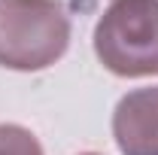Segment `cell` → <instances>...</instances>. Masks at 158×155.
<instances>
[{"label":"cell","mask_w":158,"mask_h":155,"mask_svg":"<svg viewBox=\"0 0 158 155\" xmlns=\"http://www.w3.org/2000/svg\"><path fill=\"white\" fill-rule=\"evenodd\" d=\"M70 46V19L58 0H0V67L46 70Z\"/></svg>","instance_id":"cell-1"},{"label":"cell","mask_w":158,"mask_h":155,"mask_svg":"<svg viewBox=\"0 0 158 155\" xmlns=\"http://www.w3.org/2000/svg\"><path fill=\"white\" fill-rule=\"evenodd\" d=\"M94 55L116 76H158V0H116L94 27Z\"/></svg>","instance_id":"cell-2"},{"label":"cell","mask_w":158,"mask_h":155,"mask_svg":"<svg viewBox=\"0 0 158 155\" xmlns=\"http://www.w3.org/2000/svg\"><path fill=\"white\" fill-rule=\"evenodd\" d=\"M82 155H98V152H82Z\"/></svg>","instance_id":"cell-5"},{"label":"cell","mask_w":158,"mask_h":155,"mask_svg":"<svg viewBox=\"0 0 158 155\" xmlns=\"http://www.w3.org/2000/svg\"><path fill=\"white\" fill-rule=\"evenodd\" d=\"M0 155H43V146L27 128L0 125Z\"/></svg>","instance_id":"cell-4"},{"label":"cell","mask_w":158,"mask_h":155,"mask_svg":"<svg viewBox=\"0 0 158 155\" xmlns=\"http://www.w3.org/2000/svg\"><path fill=\"white\" fill-rule=\"evenodd\" d=\"M113 137L122 155H158V85L128 91L116 103Z\"/></svg>","instance_id":"cell-3"}]
</instances>
